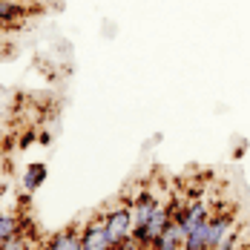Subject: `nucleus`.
<instances>
[{"label":"nucleus","mask_w":250,"mask_h":250,"mask_svg":"<svg viewBox=\"0 0 250 250\" xmlns=\"http://www.w3.org/2000/svg\"><path fill=\"white\" fill-rule=\"evenodd\" d=\"M23 225H26L23 216L0 210V242H6V239H12V236H21V233H23Z\"/></svg>","instance_id":"obj_8"},{"label":"nucleus","mask_w":250,"mask_h":250,"mask_svg":"<svg viewBox=\"0 0 250 250\" xmlns=\"http://www.w3.org/2000/svg\"><path fill=\"white\" fill-rule=\"evenodd\" d=\"M152 250H184V230L170 219V225L164 227V233L155 239Z\"/></svg>","instance_id":"obj_6"},{"label":"nucleus","mask_w":250,"mask_h":250,"mask_svg":"<svg viewBox=\"0 0 250 250\" xmlns=\"http://www.w3.org/2000/svg\"><path fill=\"white\" fill-rule=\"evenodd\" d=\"M245 150H248V144H245V141H242V144H239V147H236V152H233V155H236V158H242V155H245Z\"/></svg>","instance_id":"obj_9"},{"label":"nucleus","mask_w":250,"mask_h":250,"mask_svg":"<svg viewBox=\"0 0 250 250\" xmlns=\"http://www.w3.org/2000/svg\"><path fill=\"white\" fill-rule=\"evenodd\" d=\"M135 250H152V245H138Z\"/></svg>","instance_id":"obj_10"},{"label":"nucleus","mask_w":250,"mask_h":250,"mask_svg":"<svg viewBox=\"0 0 250 250\" xmlns=\"http://www.w3.org/2000/svg\"><path fill=\"white\" fill-rule=\"evenodd\" d=\"M29 12V0H0V26L15 23Z\"/></svg>","instance_id":"obj_7"},{"label":"nucleus","mask_w":250,"mask_h":250,"mask_svg":"<svg viewBox=\"0 0 250 250\" xmlns=\"http://www.w3.org/2000/svg\"><path fill=\"white\" fill-rule=\"evenodd\" d=\"M207 230H210V250H219L236 230V207L222 204L219 210H213L207 219Z\"/></svg>","instance_id":"obj_2"},{"label":"nucleus","mask_w":250,"mask_h":250,"mask_svg":"<svg viewBox=\"0 0 250 250\" xmlns=\"http://www.w3.org/2000/svg\"><path fill=\"white\" fill-rule=\"evenodd\" d=\"M101 219H104V227H106V236H109L112 248H115L118 242H124V239L132 236L135 216H132V204H129V201H118L115 207H106V210L101 213Z\"/></svg>","instance_id":"obj_1"},{"label":"nucleus","mask_w":250,"mask_h":250,"mask_svg":"<svg viewBox=\"0 0 250 250\" xmlns=\"http://www.w3.org/2000/svg\"><path fill=\"white\" fill-rule=\"evenodd\" d=\"M43 250H81V227H66L52 233L43 242Z\"/></svg>","instance_id":"obj_4"},{"label":"nucleus","mask_w":250,"mask_h":250,"mask_svg":"<svg viewBox=\"0 0 250 250\" xmlns=\"http://www.w3.org/2000/svg\"><path fill=\"white\" fill-rule=\"evenodd\" d=\"M46 175H49V167H46L43 161H29L26 170H23V175H21V187H23V193H35V190L46 181Z\"/></svg>","instance_id":"obj_5"},{"label":"nucleus","mask_w":250,"mask_h":250,"mask_svg":"<svg viewBox=\"0 0 250 250\" xmlns=\"http://www.w3.org/2000/svg\"><path fill=\"white\" fill-rule=\"evenodd\" d=\"M81 250H112V242L106 236V227H104L101 213L81 227Z\"/></svg>","instance_id":"obj_3"}]
</instances>
